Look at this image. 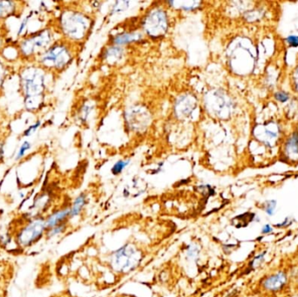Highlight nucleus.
<instances>
[{"label": "nucleus", "mask_w": 298, "mask_h": 297, "mask_svg": "<svg viewBox=\"0 0 298 297\" xmlns=\"http://www.w3.org/2000/svg\"><path fill=\"white\" fill-rule=\"evenodd\" d=\"M48 74L37 63H22L18 68L19 93L27 112L38 114L42 110L47 94Z\"/></svg>", "instance_id": "1"}, {"label": "nucleus", "mask_w": 298, "mask_h": 297, "mask_svg": "<svg viewBox=\"0 0 298 297\" xmlns=\"http://www.w3.org/2000/svg\"><path fill=\"white\" fill-rule=\"evenodd\" d=\"M55 33L53 26H47L18 38L15 47L22 63H35L38 57L55 41Z\"/></svg>", "instance_id": "2"}, {"label": "nucleus", "mask_w": 298, "mask_h": 297, "mask_svg": "<svg viewBox=\"0 0 298 297\" xmlns=\"http://www.w3.org/2000/svg\"><path fill=\"white\" fill-rule=\"evenodd\" d=\"M53 26L69 42H79L86 37L91 28L89 17L73 9H65L60 13Z\"/></svg>", "instance_id": "3"}, {"label": "nucleus", "mask_w": 298, "mask_h": 297, "mask_svg": "<svg viewBox=\"0 0 298 297\" xmlns=\"http://www.w3.org/2000/svg\"><path fill=\"white\" fill-rule=\"evenodd\" d=\"M74 58L71 42L66 39L55 40L43 52L35 63L50 74L64 72L73 62Z\"/></svg>", "instance_id": "4"}, {"label": "nucleus", "mask_w": 298, "mask_h": 297, "mask_svg": "<svg viewBox=\"0 0 298 297\" xmlns=\"http://www.w3.org/2000/svg\"><path fill=\"white\" fill-rule=\"evenodd\" d=\"M141 260V253L136 248L127 244L115 252L112 258V265L116 271H131L140 264Z\"/></svg>", "instance_id": "5"}, {"label": "nucleus", "mask_w": 298, "mask_h": 297, "mask_svg": "<svg viewBox=\"0 0 298 297\" xmlns=\"http://www.w3.org/2000/svg\"><path fill=\"white\" fill-rule=\"evenodd\" d=\"M168 18L167 15L162 9L152 10L146 15L142 27L145 33L152 38H160L163 37L168 30Z\"/></svg>", "instance_id": "6"}, {"label": "nucleus", "mask_w": 298, "mask_h": 297, "mask_svg": "<svg viewBox=\"0 0 298 297\" xmlns=\"http://www.w3.org/2000/svg\"><path fill=\"white\" fill-rule=\"evenodd\" d=\"M46 220L38 218L22 228L17 235V242L22 248H28L39 241L47 231Z\"/></svg>", "instance_id": "7"}, {"label": "nucleus", "mask_w": 298, "mask_h": 297, "mask_svg": "<svg viewBox=\"0 0 298 297\" xmlns=\"http://www.w3.org/2000/svg\"><path fill=\"white\" fill-rule=\"evenodd\" d=\"M150 115L143 107H133L127 113L129 127L134 131H143L150 124Z\"/></svg>", "instance_id": "8"}, {"label": "nucleus", "mask_w": 298, "mask_h": 297, "mask_svg": "<svg viewBox=\"0 0 298 297\" xmlns=\"http://www.w3.org/2000/svg\"><path fill=\"white\" fill-rule=\"evenodd\" d=\"M25 4L17 1H0V22L9 17H20L25 10Z\"/></svg>", "instance_id": "9"}, {"label": "nucleus", "mask_w": 298, "mask_h": 297, "mask_svg": "<svg viewBox=\"0 0 298 297\" xmlns=\"http://www.w3.org/2000/svg\"><path fill=\"white\" fill-rule=\"evenodd\" d=\"M196 106V99L190 95L182 96L175 104V114L180 119H185L191 115Z\"/></svg>", "instance_id": "10"}, {"label": "nucleus", "mask_w": 298, "mask_h": 297, "mask_svg": "<svg viewBox=\"0 0 298 297\" xmlns=\"http://www.w3.org/2000/svg\"><path fill=\"white\" fill-rule=\"evenodd\" d=\"M287 283V276L283 272H278L272 276L265 278L263 282L264 289L268 291L275 292L282 289Z\"/></svg>", "instance_id": "11"}, {"label": "nucleus", "mask_w": 298, "mask_h": 297, "mask_svg": "<svg viewBox=\"0 0 298 297\" xmlns=\"http://www.w3.org/2000/svg\"><path fill=\"white\" fill-rule=\"evenodd\" d=\"M70 208H64L52 213L46 219L47 230H51L56 226L60 225L64 222L65 220L70 216Z\"/></svg>", "instance_id": "12"}, {"label": "nucleus", "mask_w": 298, "mask_h": 297, "mask_svg": "<svg viewBox=\"0 0 298 297\" xmlns=\"http://www.w3.org/2000/svg\"><path fill=\"white\" fill-rule=\"evenodd\" d=\"M142 38V34L140 33H124L116 35L113 42L117 46H124L130 43L137 42Z\"/></svg>", "instance_id": "13"}, {"label": "nucleus", "mask_w": 298, "mask_h": 297, "mask_svg": "<svg viewBox=\"0 0 298 297\" xmlns=\"http://www.w3.org/2000/svg\"><path fill=\"white\" fill-rule=\"evenodd\" d=\"M13 71L14 67L13 66L0 57V94H3L4 83L8 80L9 77L13 74Z\"/></svg>", "instance_id": "14"}, {"label": "nucleus", "mask_w": 298, "mask_h": 297, "mask_svg": "<svg viewBox=\"0 0 298 297\" xmlns=\"http://www.w3.org/2000/svg\"><path fill=\"white\" fill-rule=\"evenodd\" d=\"M201 4L200 1H175L169 2V5L183 11H194L199 8Z\"/></svg>", "instance_id": "15"}, {"label": "nucleus", "mask_w": 298, "mask_h": 297, "mask_svg": "<svg viewBox=\"0 0 298 297\" xmlns=\"http://www.w3.org/2000/svg\"><path fill=\"white\" fill-rule=\"evenodd\" d=\"M124 55V51L122 48H120L119 47H113L108 48L104 57L107 61H110L112 63L116 62L117 60H120L122 58V56Z\"/></svg>", "instance_id": "16"}, {"label": "nucleus", "mask_w": 298, "mask_h": 297, "mask_svg": "<svg viewBox=\"0 0 298 297\" xmlns=\"http://www.w3.org/2000/svg\"><path fill=\"white\" fill-rule=\"evenodd\" d=\"M85 203V196L81 195L77 197L73 204V207L70 208V217H75L81 212L82 208Z\"/></svg>", "instance_id": "17"}, {"label": "nucleus", "mask_w": 298, "mask_h": 297, "mask_svg": "<svg viewBox=\"0 0 298 297\" xmlns=\"http://www.w3.org/2000/svg\"><path fill=\"white\" fill-rule=\"evenodd\" d=\"M286 150L287 153L289 155H291L293 153V157H295L297 154L298 155V135L295 133L294 135L291 137L286 145Z\"/></svg>", "instance_id": "18"}, {"label": "nucleus", "mask_w": 298, "mask_h": 297, "mask_svg": "<svg viewBox=\"0 0 298 297\" xmlns=\"http://www.w3.org/2000/svg\"><path fill=\"white\" fill-rule=\"evenodd\" d=\"M7 40V33L4 25L0 24V56L4 52L5 47L8 44Z\"/></svg>", "instance_id": "19"}, {"label": "nucleus", "mask_w": 298, "mask_h": 297, "mask_svg": "<svg viewBox=\"0 0 298 297\" xmlns=\"http://www.w3.org/2000/svg\"><path fill=\"white\" fill-rule=\"evenodd\" d=\"M31 148H32V145H31L30 141H28V140L24 141V142L22 143L21 146H20L19 149H18V151H17L15 160H16L17 162V161H19V160H21L22 158L26 155V152H27Z\"/></svg>", "instance_id": "20"}, {"label": "nucleus", "mask_w": 298, "mask_h": 297, "mask_svg": "<svg viewBox=\"0 0 298 297\" xmlns=\"http://www.w3.org/2000/svg\"><path fill=\"white\" fill-rule=\"evenodd\" d=\"M128 164H129V161H127V162L119 161V162H117V163L113 166V168H112V173L115 174V175L120 174V173L123 171L124 168H125Z\"/></svg>", "instance_id": "21"}, {"label": "nucleus", "mask_w": 298, "mask_h": 297, "mask_svg": "<svg viewBox=\"0 0 298 297\" xmlns=\"http://www.w3.org/2000/svg\"><path fill=\"white\" fill-rule=\"evenodd\" d=\"M10 134V127L0 122V142L7 140Z\"/></svg>", "instance_id": "22"}, {"label": "nucleus", "mask_w": 298, "mask_h": 297, "mask_svg": "<svg viewBox=\"0 0 298 297\" xmlns=\"http://www.w3.org/2000/svg\"><path fill=\"white\" fill-rule=\"evenodd\" d=\"M65 230L64 223L60 224L59 226H56L54 228H52L51 230H47V237H52L58 233H62Z\"/></svg>", "instance_id": "23"}, {"label": "nucleus", "mask_w": 298, "mask_h": 297, "mask_svg": "<svg viewBox=\"0 0 298 297\" xmlns=\"http://www.w3.org/2000/svg\"><path fill=\"white\" fill-rule=\"evenodd\" d=\"M277 207V201L276 200H268L266 203H265V207H264V210L266 214L268 215H273L274 214V211L276 209Z\"/></svg>", "instance_id": "24"}, {"label": "nucleus", "mask_w": 298, "mask_h": 297, "mask_svg": "<svg viewBox=\"0 0 298 297\" xmlns=\"http://www.w3.org/2000/svg\"><path fill=\"white\" fill-rule=\"evenodd\" d=\"M40 125H41V122H40V121H38V122H36V123L33 124V125L30 126L29 128H27V129L25 130L24 132H23V137H29V136L33 135V134L35 133V132L38 130V128L40 127Z\"/></svg>", "instance_id": "25"}, {"label": "nucleus", "mask_w": 298, "mask_h": 297, "mask_svg": "<svg viewBox=\"0 0 298 297\" xmlns=\"http://www.w3.org/2000/svg\"><path fill=\"white\" fill-rule=\"evenodd\" d=\"M128 4H129L128 2H124V1H121V2H116V4H115L114 8H113V12H115V13L122 12L125 9L128 8Z\"/></svg>", "instance_id": "26"}, {"label": "nucleus", "mask_w": 298, "mask_h": 297, "mask_svg": "<svg viewBox=\"0 0 298 297\" xmlns=\"http://www.w3.org/2000/svg\"><path fill=\"white\" fill-rule=\"evenodd\" d=\"M275 98L278 101L281 102V103H284V102L288 101L289 100V94L285 93V92H278L275 95Z\"/></svg>", "instance_id": "27"}, {"label": "nucleus", "mask_w": 298, "mask_h": 297, "mask_svg": "<svg viewBox=\"0 0 298 297\" xmlns=\"http://www.w3.org/2000/svg\"><path fill=\"white\" fill-rule=\"evenodd\" d=\"M286 41H287V43H288V44L290 45V47H298V36H294V35H291V36H289L288 38H286Z\"/></svg>", "instance_id": "28"}, {"label": "nucleus", "mask_w": 298, "mask_h": 297, "mask_svg": "<svg viewBox=\"0 0 298 297\" xmlns=\"http://www.w3.org/2000/svg\"><path fill=\"white\" fill-rule=\"evenodd\" d=\"M5 142H6V140H4V141H1V142H0V163L3 162V159H4V146H5Z\"/></svg>", "instance_id": "29"}, {"label": "nucleus", "mask_w": 298, "mask_h": 297, "mask_svg": "<svg viewBox=\"0 0 298 297\" xmlns=\"http://www.w3.org/2000/svg\"><path fill=\"white\" fill-rule=\"evenodd\" d=\"M292 223V221L290 220V218H286L284 221H282L280 224H277V228H286V227H289Z\"/></svg>", "instance_id": "30"}, {"label": "nucleus", "mask_w": 298, "mask_h": 297, "mask_svg": "<svg viewBox=\"0 0 298 297\" xmlns=\"http://www.w3.org/2000/svg\"><path fill=\"white\" fill-rule=\"evenodd\" d=\"M198 255V252H197V249L196 248H188V251H187V255L188 256H190L192 259H194V258H196V256Z\"/></svg>", "instance_id": "31"}, {"label": "nucleus", "mask_w": 298, "mask_h": 297, "mask_svg": "<svg viewBox=\"0 0 298 297\" xmlns=\"http://www.w3.org/2000/svg\"><path fill=\"white\" fill-rule=\"evenodd\" d=\"M273 231V229L271 228V226L267 225L264 226V228H263V230H262V233H271Z\"/></svg>", "instance_id": "32"}, {"label": "nucleus", "mask_w": 298, "mask_h": 297, "mask_svg": "<svg viewBox=\"0 0 298 297\" xmlns=\"http://www.w3.org/2000/svg\"><path fill=\"white\" fill-rule=\"evenodd\" d=\"M1 96H2V94H0V97H1Z\"/></svg>", "instance_id": "33"}]
</instances>
